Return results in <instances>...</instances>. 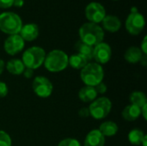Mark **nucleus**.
I'll list each match as a JSON object with an SVG mask.
<instances>
[{"mask_svg": "<svg viewBox=\"0 0 147 146\" xmlns=\"http://www.w3.org/2000/svg\"><path fill=\"white\" fill-rule=\"evenodd\" d=\"M140 50L142 51L143 54L144 55H147V37L145 36L142 42H141V45H140Z\"/></svg>", "mask_w": 147, "mask_h": 146, "instance_id": "c756f323", "label": "nucleus"}, {"mask_svg": "<svg viewBox=\"0 0 147 146\" xmlns=\"http://www.w3.org/2000/svg\"><path fill=\"white\" fill-rule=\"evenodd\" d=\"M146 140H147V135H146V136H145V138L143 139V140H142V143H141V145H140L147 146Z\"/></svg>", "mask_w": 147, "mask_h": 146, "instance_id": "c9c22d12", "label": "nucleus"}, {"mask_svg": "<svg viewBox=\"0 0 147 146\" xmlns=\"http://www.w3.org/2000/svg\"><path fill=\"white\" fill-rule=\"evenodd\" d=\"M24 5V0H14L13 6L16 8H21Z\"/></svg>", "mask_w": 147, "mask_h": 146, "instance_id": "2f4dec72", "label": "nucleus"}, {"mask_svg": "<svg viewBox=\"0 0 147 146\" xmlns=\"http://www.w3.org/2000/svg\"><path fill=\"white\" fill-rule=\"evenodd\" d=\"M25 46V41L19 34L9 35L3 43V48L7 54L14 56L21 52Z\"/></svg>", "mask_w": 147, "mask_h": 146, "instance_id": "9d476101", "label": "nucleus"}, {"mask_svg": "<svg viewBox=\"0 0 147 146\" xmlns=\"http://www.w3.org/2000/svg\"><path fill=\"white\" fill-rule=\"evenodd\" d=\"M113 1H118V0H113Z\"/></svg>", "mask_w": 147, "mask_h": 146, "instance_id": "e433bc0d", "label": "nucleus"}, {"mask_svg": "<svg viewBox=\"0 0 147 146\" xmlns=\"http://www.w3.org/2000/svg\"><path fill=\"white\" fill-rule=\"evenodd\" d=\"M39 27L35 23H27L22 25L19 35L24 41H33L39 36Z\"/></svg>", "mask_w": 147, "mask_h": 146, "instance_id": "f8f14e48", "label": "nucleus"}, {"mask_svg": "<svg viewBox=\"0 0 147 146\" xmlns=\"http://www.w3.org/2000/svg\"><path fill=\"white\" fill-rule=\"evenodd\" d=\"M85 16L89 22L98 24L106 16V9L100 3L91 2L85 7Z\"/></svg>", "mask_w": 147, "mask_h": 146, "instance_id": "1a4fd4ad", "label": "nucleus"}, {"mask_svg": "<svg viewBox=\"0 0 147 146\" xmlns=\"http://www.w3.org/2000/svg\"><path fill=\"white\" fill-rule=\"evenodd\" d=\"M46 52L40 46H31L23 52L22 61L26 68L35 70L40 68L43 64L46 58Z\"/></svg>", "mask_w": 147, "mask_h": 146, "instance_id": "20e7f679", "label": "nucleus"}, {"mask_svg": "<svg viewBox=\"0 0 147 146\" xmlns=\"http://www.w3.org/2000/svg\"><path fill=\"white\" fill-rule=\"evenodd\" d=\"M80 77L86 86L95 87L102 83L104 77V71L101 65L96 62H89L80 72Z\"/></svg>", "mask_w": 147, "mask_h": 146, "instance_id": "7ed1b4c3", "label": "nucleus"}, {"mask_svg": "<svg viewBox=\"0 0 147 146\" xmlns=\"http://www.w3.org/2000/svg\"><path fill=\"white\" fill-rule=\"evenodd\" d=\"M146 26V20L142 14L138 11L131 12L125 22L127 32L132 35H139L142 33Z\"/></svg>", "mask_w": 147, "mask_h": 146, "instance_id": "0eeeda50", "label": "nucleus"}, {"mask_svg": "<svg viewBox=\"0 0 147 146\" xmlns=\"http://www.w3.org/2000/svg\"><path fill=\"white\" fill-rule=\"evenodd\" d=\"M102 29L110 33H115L121 28V22L118 16L113 15H106L102 22Z\"/></svg>", "mask_w": 147, "mask_h": 146, "instance_id": "4468645a", "label": "nucleus"}, {"mask_svg": "<svg viewBox=\"0 0 147 146\" xmlns=\"http://www.w3.org/2000/svg\"><path fill=\"white\" fill-rule=\"evenodd\" d=\"M69 56L62 50L54 49L49 52L45 58V68L53 73L63 71L68 66Z\"/></svg>", "mask_w": 147, "mask_h": 146, "instance_id": "f03ea898", "label": "nucleus"}, {"mask_svg": "<svg viewBox=\"0 0 147 146\" xmlns=\"http://www.w3.org/2000/svg\"><path fill=\"white\" fill-rule=\"evenodd\" d=\"M90 61L79 53H74L68 58V65L75 70H82Z\"/></svg>", "mask_w": 147, "mask_h": 146, "instance_id": "6ab92c4d", "label": "nucleus"}, {"mask_svg": "<svg viewBox=\"0 0 147 146\" xmlns=\"http://www.w3.org/2000/svg\"><path fill=\"white\" fill-rule=\"evenodd\" d=\"M105 137L98 129L91 130L85 137L84 146H104Z\"/></svg>", "mask_w": 147, "mask_h": 146, "instance_id": "ddd939ff", "label": "nucleus"}, {"mask_svg": "<svg viewBox=\"0 0 147 146\" xmlns=\"http://www.w3.org/2000/svg\"><path fill=\"white\" fill-rule=\"evenodd\" d=\"M21 17L14 12H3L0 14V31L9 35L19 34L22 27Z\"/></svg>", "mask_w": 147, "mask_h": 146, "instance_id": "39448f33", "label": "nucleus"}, {"mask_svg": "<svg viewBox=\"0 0 147 146\" xmlns=\"http://www.w3.org/2000/svg\"><path fill=\"white\" fill-rule=\"evenodd\" d=\"M94 88H95V89L96 90L97 94H102V95L104 94V93H106L107 90H108V87H107V85H106L103 82L98 83V84H97L96 86H95Z\"/></svg>", "mask_w": 147, "mask_h": 146, "instance_id": "bb28decb", "label": "nucleus"}, {"mask_svg": "<svg viewBox=\"0 0 147 146\" xmlns=\"http://www.w3.org/2000/svg\"><path fill=\"white\" fill-rule=\"evenodd\" d=\"M88 108L92 118L97 120H103L109 114L112 109V102L108 97L102 96L90 102Z\"/></svg>", "mask_w": 147, "mask_h": 146, "instance_id": "423d86ee", "label": "nucleus"}, {"mask_svg": "<svg viewBox=\"0 0 147 146\" xmlns=\"http://www.w3.org/2000/svg\"><path fill=\"white\" fill-rule=\"evenodd\" d=\"M75 50L77 51V53H79L83 56H84L89 61L93 59V50L94 46H89L85 43H84L81 40H78L75 43Z\"/></svg>", "mask_w": 147, "mask_h": 146, "instance_id": "412c9836", "label": "nucleus"}, {"mask_svg": "<svg viewBox=\"0 0 147 146\" xmlns=\"http://www.w3.org/2000/svg\"><path fill=\"white\" fill-rule=\"evenodd\" d=\"M58 146H81V144L78 140L72 138H66L63 140H61Z\"/></svg>", "mask_w": 147, "mask_h": 146, "instance_id": "393cba45", "label": "nucleus"}, {"mask_svg": "<svg viewBox=\"0 0 147 146\" xmlns=\"http://www.w3.org/2000/svg\"><path fill=\"white\" fill-rule=\"evenodd\" d=\"M129 101L132 105L137 106L140 108L147 104V97L142 91H134L129 96Z\"/></svg>", "mask_w": 147, "mask_h": 146, "instance_id": "4be33fe9", "label": "nucleus"}, {"mask_svg": "<svg viewBox=\"0 0 147 146\" xmlns=\"http://www.w3.org/2000/svg\"><path fill=\"white\" fill-rule=\"evenodd\" d=\"M146 134L140 129L134 128L131 130L128 133V140L133 145H140Z\"/></svg>", "mask_w": 147, "mask_h": 146, "instance_id": "5701e85b", "label": "nucleus"}, {"mask_svg": "<svg viewBox=\"0 0 147 146\" xmlns=\"http://www.w3.org/2000/svg\"><path fill=\"white\" fill-rule=\"evenodd\" d=\"M112 57V49L110 46L106 42H101L94 46L93 59L99 65L107 64Z\"/></svg>", "mask_w": 147, "mask_h": 146, "instance_id": "9b49d317", "label": "nucleus"}, {"mask_svg": "<svg viewBox=\"0 0 147 146\" xmlns=\"http://www.w3.org/2000/svg\"><path fill=\"white\" fill-rule=\"evenodd\" d=\"M140 111H141V115L143 116L144 120H146V119H147V115H146L147 104L146 105H145L144 107H142V108H140Z\"/></svg>", "mask_w": 147, "mask_h": 146, "instance_id": "473e14b6", "label": "nucleus"}, {"mask_svg": "<svg viewBox=\"0 0 147 146\" xmlns=\"http://www.w3.org/2000/svg\"><path fill=\"white\" fill-rule=\"evenodd\" d=\"M78 115L81 117V118H88L90 117V111H89V108H82L79 111H78Z\"/></svg>", "mask_w": 147, "mask_h": 146, "instance_id": "c85d7f7f", "label": "nucleus"}, {"mask_svg": "<svg viewBox=\"0 0 147 146\" xmlns=\"http://www.w3.org/2000/svg\"><path fill=\"white\" fill-rule=\"evenodd\" d=\"M14 0H0V9H9L13 6Z\"/></svg>", "mask_w": 147, "mask_h": 146, "instance_id": "cd10ccee", "label": "nucleus"}, {"mask_svg": "<svg viewBox=\"0 0 147 146\" xmlns=\"http://www.w3.org/2000/svg\"><path fill=\"white\" fill-rule=\"evenodd\" d=\"M80 40L84 43L95 46L101 42H103L104 30L101 26L92 22L84 23L78 31Z\"/></svg>", "mask_w": 147, "mask_h": 146, "instance_id": "f257e3e1", "label": "nucleus"}, {"mask_svg": "<svg viewBox=\"0 0 147 146\" xmlns=\"http://www.w3.org/2000/svg\"><path fill=\"white\" fill-rule=\"evenodd\" d=\"M9 93V88L4 82L0 81V98H4Z\"/></svg>", "mask_w": 147, "mask_h": 146, "instance_id": "a878e982", "label": "nucleus"}, {"mask_svg": "<svg viewBox=\"0 0 147 146\" xmlns=\"http://www.w3.org/2000/svg\"><path fill=\"white\" fill-rule=\"evenodd\" d=\"M12 140L10 136L5 132L0 130V146H11Z\"/></svg>", "mask_w": 147, "mask_h": 146, "instance_id": "b1692460", "label": "nucleus"}, {"mask_svg": "<svg viewBox=\"0 0 147 146\" xmlns=\"http://www.w3.org/2000/svg\"><path fill=\"white\" fill-rule=\"evenodd\" d=\"M32 88L34 94L40 98L49 97L53 90V85L52 82L44 76L35 77L32 83Z\"/></svg>", "mask_w": 147, "mask_h": 146, "instance_id": "6e6552de", "label": "nucleus"}, {"mask_svg": "<svg viewBox=\"0 0 147 146\" xmlns=\"http://www.w3.org/2000/svg\"><path fill=\"white\" fill-rule=\"evenodd\" d=\"M22 74H23V76L26 78L29 79V78H31L34 76V70L29 69V68H25V70H24V71H23Z\"/></svg>", "mask_w": 147, "mask_h": 146, "instance_id": "7c9ffc66", "label": "nucleus"}, {"mask_svg": "<svg viewBox=\"0 0 147 146\" xmlns=\"http://www.w3.org/2000/svg\"><path fill=\"white\" fill-rule=\"evenodd\" d=\"M4 68H5V63L3 59H0V75L3 72Z\"/></svg>", "mask_w": 147, "mask_h": 146, "instance_id": "72a5a7b5", "label": "nucleus"}, {"mask_svg": "<svg viewBox=\"0 0 147 146\" xmlns=\"http://www.w3.org/2000/svg\"><path fill=\"white\" fill-rule=\"evenodd\" d=\"M140 63H141V65H142L143 66H146V65H147L146 55H144V56H143V58H142V59H141V60H140Z\"/></svg>", "mask_w": 147, "mask_h": 146, "instance_id": "f704fd0d", "label": "nucleus"}, {"mask_svg": "<svg viewBox=\"0 0 147 146\" xmlns=\"http://www.w3.org/2000/svg\"><path fill=\"white\" fill-rule=\"evenodd\" d=\"M98 130L104 137H113L118 133L119 127L115 122L108 120L102 123Z\"/></svg>", "mask_w": 147, "mask_h": 146, "instance_id": "aec40b11", "label": "nucleus"}, {"mask_svg": "<svg viewBox=\"0 0 147 146\" xmlns=\"http://www.w3.org/2000/svg\"><path fill=\"white\" fill-rule=\"evenodd\" d=\"M121 115L125 120L132 122V121H135L140 118V116H141V111L139 107L130 104L124 108Z\"/></svg>", "mask_w": 147, "mask_h": 146, "instance_id": "dca6fc26", "label": "nucleus"}, {"mask_svg": "<svg viewBox=\"0 0 147 146\" xmlns=\"http://www.w3.org/2000/svg\"><path fill=\"white\" fill-rule=\"evenodd\" d=\"M97 92L94 87L91 86H84L80 89L78 92V98L84 102H92L94 100L97 98Z\"/></svg>", "mask_w": 147, "mask_h": 146, "instance_id": "a211bd4d", "label": "nucleus"}, {"mask_svg": "<svg viewBox=\"0 0 147 146\" xmlns=\"http://www.w3.org/2000/svg\"><path fill=\"white\" fill-rule=\"evenodd\" d=\"M5 68L8 72L12 75H22L26 67L23 65L22 59H12L6 63Z\"/></svg>", "mask_w": 147, "mask_h": 146, "instance_id": "f3484780", "label": "nucleus"}, {"mask_svg": "<svg viewBox=\"0 0 147 146\" xmlns=\"http://www.w3.org/2000/svg\"><path fill=\"white\" fill-rule=\"evenodd\" d=\"M144 54L140 47L138 46H130L127 48L124 53V59L129 64H137L140 62Z\"/></svg>", "mask_w": 147, "mask_h": 146, "instance_id": "2eb2a0df", "label": "nucleus"}]
</instances>
